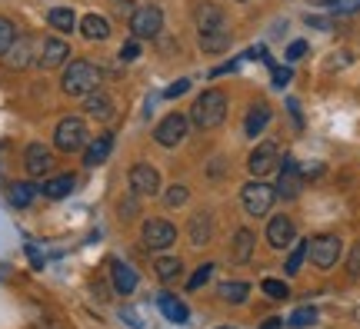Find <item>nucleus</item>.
Segmentation results:
<instances>
[{"label":"nucleus","instance_id":"f257e3e1","mask_svg":"<svg viewBox=\"0 0 360 329\" xmlns=\"http://www.w3.org/2000/svg\"><path fill=\"white\" fill-rule=\"evenodd\" d=\"M227 120V93L224 90H207L191 107V123L197 130H217Z\"/></svg>","mask_w":360,"mask_h":329},{"label":"nucleus","instance_id":"f03ea898","mask_svg":"<svg viewBox=\"0 0 360 329\" xmlns=\"http://www.w3.org/2000/svg\"><path fill=\"white\" fill-rule=\"evenodd\" d=\"M101 87V67L90 64V60H70L60 76V90L67 97H87Z\"/></svg>","mask_w":360,"mask_h":329},{"label":"nucleus","instance_id":"7ed1b4c3","mask_svg":"<svg viewBox=\"0 0 360 329\" xmlns=\"http://www.w3.org/2000/svg\"><path fill=\"white\" fill-rule=\"evenodd\" d=\"M53 147L60 153H77L87 147V123L80 116H64L53 130Z\"/></svg>","mask_w":360,"mask_h":329},{"label":"nucleus","instance_id":"20e7f679","mask_svg":"<svg viewBox=\"0 0 360 329\" xmlns=\"http://www.w3.org/2000/svg\"><path fill=\"white\" fill-rule=\"evenodd\" d=\"M340 250H344V243H340V236H334V233H321V236H314V240L307 243V256L317 269H330V266H337Z\"/></svg>","mask_w":360,"mask_h":329},{"label":"nucleus","instance_id":"39448f33","mask_svg":"<svg viewBox=\"0 0 360 329\" xmlns=\"http://www.w3.org/2000/svg\"><path fill=\"white\" fill-rule=\"evenodd\" d=\"M160 30H164V13H160L157 4L137 7V11L130 13V34L137 40H154Z\"/></svg>","mask_w":360,"mask_h":329},{"label":"nucleus","instance_id":"423d86ee","mask_svg":"<svg viewBox=\"0 0 360 329\" xmlns=\"http://www.w3.org/2000/svg\"><path fill=\"white\" fill-rule=\"evenodd\" d=\"M274 200H277V190L260 183V177L254 183H244V190H240V203H244V210L250 216H267Z\"/></svg>","mask_w":360,"mask_h":329},{"label":"nucleus","instance_id":"0eeeda50","mask_svg":"<svg viewBox=\"0 0 360 329\" xmlns=\"http://www.w3.org/2000/svg\"><path fill=\"white\" fill-rule=\"evenodd\" d=\"M127 180H130L134 196H157L160 193V173L150 163H134Z\"/></svg>","mask_w":360,"mask_h":329},{"label":"nucleus","instance_id":"6e6552de","mask_svg":"<svg viewBox=\"0 0 360 329\" xmlns=\"http://www.w3.org/2000/svg\"><path fill=\"white\" fill-rule=\"evenodd\" d=\"M187 116L184 114H167L160 123H157V130H154V140L160 143V147H177L180 140L187 137Z\"/></svg>","mask_w":360,"mask_h":329},{"label":"nucleus","instance_id":"1a4fd4ad","mask_svg":"<svg viewBox=\"0 0 360 329\" xmlns=\"http://www.w3.org/2000/svg\"><path fill=\"white\" fill-rule=\"evenodd\" d=\"M174 240H177L174 223H167V220H147L143 223V243L150 250H167V246H174Z\"/></svg>","mask_w":360,"mask_h":329},{"label":"nucleus","instance_id":"9d476101","mask_svg":"<svg viewBox=\"0 0 360 329\" xmlns=\"http://www.w3.org/2000/svg\"><path fill=\"white\" fill-rule=\"evenodd\" d=\"M297 240V227L290 216H274L267 223V243L274 246V250H287V246H294Z\"/></svg>","mask_w":360,"mask_h":329},{"label":"nucleus","instance_id":"9b49d317","mask_svg":"<svg viewBox=\"0 0 360 329\" xmlns=\"http://www.w3.org/2000/svg\"><path fill=\"white\" fill-rule=\"evenodd\" d=\"M67 57H70V47H67L60 37H47L40 43V53H37V67L44 70H57L60 64H67Z\"/></svg>","mask_w":360,"mask_h":329},{"label":"nucleus","instance_id":"f8f14e48","mask_svg":"<svg viewBox=\"0 0 360 329\" xmlns=\"http://www.w3.org/2000/svg\"><path fill=\"white\" fill-rule=\"evenodd\" d=\"M281 187H277V196L283 200H294L297 193H300V170H297V160L290 153H283L281 156V180H277Z\"/></svg>","mask_w":360,"mask_h":329},{"label":"nucleus","instance_id":"ddd939ff","mask_svg":"<svg viewBox=\"0 0 360 329\" xmlns=\"http://www.w3.org/2000/svg\"><path fill=\"white\" fill-rule=\"evenodd\" d=\"M277 160H281L277 143H260V147H254V150H250L247 166H250V173H254V177H264V173H270V170H274V163H277Z\"/></svg>","mask_w":360,"mask_h":329},{"label":"nucleus","instance_id":"4468645a","mask_svg":"<svg viewBox=\"0 0 360 329\" xmlns=\"http://www.w3.org/2000/svg\"><path fill=\"white\" fill-rule=\"evenodd\" d=\"M4 60H7V67L11 70H27V67L34 64V37H17L11 43V51L4 53Z\"/></svg>","mask_w":360,"mask_h":329},{"label":"nucleus","instance_id":"2eb2a0df","mask_svg":"<svg viewBox=\"0 0 360 329\" xmlns=\"http://www.w3.org/2000/svg\"><path fill=\"white\" fill-rule=\"evenodd\" d=\"M24 166H27V173H30V177H44V173H51V166H53L51 150H47L44 143H30V147L24 150Z\"/></svg>","mask_w":360,"mask_h":329},{"label":"nucleus","instance_id":"dca6fc26","mask_svg":"<svg viewBox=\"0 0 360 329\" xmlns=\"http://www.w3.org/2000/svg\"><path fill=\"white\" fill-rule=\"evenodd\" d=\"M110 276H114V290L120 296H130V293L137 290V269L124 260H110Z\"/></svg>","mask_w":360,"mask_h":329},{"label":"nucleus","instance_id":"f3484780","mask_svg":"<svg viewBox=\"0 0 360 329\" xmlns=\"http://www.w3.org/2000/svg\"><path fill=\"white\" fill-rule=\"evenodd\" d=\"M110 150H114V133H101L97 140H90V143H87V150H84V163H87V166L107 163Z\"/></svg>","mask_w":360,"mask_h":329},{"label":"nucleus","instance_id":"a211bd4d","mask_svg":"<svg viewBox=\"0 0 360 329\" xmlns=\"http://www.w3.org/2000/svg\"><path fill=\"white\" fill-rule=\"evenodd\" d=\"M74 187H77V177H74V173H60V177L40 183V193H44L47 200H64V196L74 193Z\"/></svg>","mask_w":360,"mask_h":329},{"label":"nucleus","instance_id":"6ab92c4d","mask_svg":"<svg viewBox=\"0 0 360 329\" xmlns=\"http://www.w3.org/2000/svg\"><path fill=\"white\" fill-rule=\"evenodd\" d=\"M270 107L267 103H254L250 110H247V120H244V133L247 137H257V133H264L267 130V123H270Z\"/></svg>","mask_w":360,"mask_h":329},{"label":"nucleus","instance_id":"aec40b11","mask_svg":"<svg viewBox=\"0 0 360 329\" xmlns=\"http://www.w3.org/2000/svg\"><path fill=\"white\" fill-rule=\"evenodd\" d=\"M84 110H87L90 116H97V120H110L114 116V100L107 97V93H101V90H94V93H87L84 97Z\"/></svg>","mask_w":360,"mask_h":329},{"label":"nucleus","instance_id":"412c9836","mask_svg":"<svg viewBox=\"0 0 360 329\" xmlns=\"http://www.w3.org/2000/svg\"><path fill=\"white\" fill-rule=\"evenodd\" d=\"M80 34L87 40H107L110 37V24H107L103 13H87V17L80 20Z\"/></svg>","mask_w":360,"mask_h":329},{"label":"nucleus","instance_id":"4be33fe9","mask_svg":"<svg viewBox=\"0 0 360 329\" xmlns=\"http://www.w3.org/2000/svg\"><path fill=\"white\" fill-rule=\"evenodd\" d=\"M197 27H200V34H207V30H220L224 27V11H220L217 4H200L197 7Z\"/></svg>","mask_w":360,"mask_h":329},{"label":"nucleus","instance_id":"5701e85b","mask_svg":"<svg viewBox=\"0 0 360 329\" xmlns=\"http://www.w3.org/2000/svg\"><path fill=\"white\" fill-rule=\"evenodd\" d=\"M254 246H257V233L254 229H237V236H233V260L237 263H250Z\"/></svg>","mask_w":360,"mask_h":329},{"label":"nucleus","instance_id":"b1692460","mask_svg":"<svg viewBox=\"0 0 360 329\" xmlns=\"http://www.w3.org/2000/svg\"><path fill=\"white\" fill-rule=\"evenodd\" d=\"M227 47H231V34H227V27L200 34V51L204 53H224Z\"/></svg>","mask_w":360,"mask_h":329},{"label":"nucleus","instance_id":"393cba45","mask_svg":"<svg viewBox=\"0 0 360 329\" xmlns=\"http://www.w3.org/2000/svg\"><path fill=\"white\" fill-rule=\"evenodd\" d=\"M160 313H164V316L170 319V323H177V326H184V323H187V306L180 303L177 296H170V293H164V296H160Z\"/></svg>","mask_w":360,"mask_h":329},{"label":"nucleus","instance_id":"a878e982","mask_svg":"<svg viewBox=\"0 0 360 329\" xmlns=\"http://www.w3.org/2000/svg\"><path fill=\"white\" fill-rule=\"evenodd\" d=\"M210 236H214V220H210L207 213H197L191 220V243L193 246H204Z\"/></svg>","mask_w":360,"mask_h":329},{"label":"nucleus","instance_id":"bb28decb","mask_svg":"<svg viewBox=\"0 0 360 329\" xmlns=\"http://www.w3.org/2000/svg\"><path fill=\"white\" fill-rule=\"evenodd\" d=\"M47 24H51L53 30H60V34H70V30L77 27V17H74L70 7H53V11L47 13Z\"/></svg>","mask_w":360,"mask_h":329},{"label":"nucleus","instance_id":"cd10ccee","mask_svg":"<svg viewBox=\"0 0 360 329\" xmlns=\"http://www.w3.org/2000/svg\"><path fill=\"white\" fill-rule=\"evenodd\" d=\"M40 193L37 183H30V180H24V183H13V190H11V203L17 206V210H24V206H30L34 203V196Z\"/></svg>","mask_w":360,"mask_h":329},{"label":"nucleus","instance_id":"c85d7f7f","mask_svg":"<svg viewBox=\"0 0 360 329\" xmlns=\"http://www.w3.org/2000/svg\"><path fill=\"white\" fill-rule=\"evenodd\" d=\"M154 269H157V276L164 279V283H170V279H177V276H180L184 263H180L177 256H160V260L154 263Z\"/></svg>","mask_w":360,"mask_h":329},{"label":"nucleus","instance_id":"c756f323","mask_svg":"<svg viewBox=\"0 0 360 329\" xmlns=\"http://www.w3.org/2000/svg\"><path fill=\"white\" fill-rule=\"evenodd\" d=\"M247 290H250V286H247V283H240V279L224 283V286H220V300H224V303H244Z\"/></svg>","mask_w":360,"mask_h":329},{"label":"nucleus","instance_id":"7c9ffc66","mask_svg":"<svg viewBox=\"0 0 360 329\" xmlns=\"http://www.w3.org/2000/svg\"><path fill=\"white\" fill-rule=\"evenodd\" d=\"M287 323H290L294 329L314 326V323H317V309H314V306H300V309H297V313H294L290 319H287Z\"/></svg>","mask_w":360,"mask_h":329},{"label":"nucleus","instance_id":"2f4dec72","mask_svg":"<svg viewBox=\"0 0 360 329\" xmlns=\"http://www.w3.org/2000/svg\"><path fill=\"white\" fill-rule=\"evenodd\" d=\"M17 40V27H13V20H7V17H0V57L11 51V43Z\"/></svg>","mask_w":360,"mask_h":329},{"label":"nucleus","instance_id":"473e14b6","mask_svg":"<svg viewBox=\"0 0 360 329\" xmlns=\"http://www.w3.org/2000/svg\"><path fill=\"white\" fill-rule=\"evenodd\" d=\"M304 260H307V243H297L294 253L287 256V273L297 276V273H300V266H304Z\"/></svg>","mask_w":360,"mask_h":329},{"label":"nucleus","instance_id":"72a5a7b5","mask_svg":"<svg viewBox=\"0 0 360 329\" xmlns=\"http://www.w3.org/2000/svg\"><path fill=\"white\" fill-rule=\"evenodd\" d=\"M264 293H267L270 300H287L290 296L287 283H281V279H264Z\"/></svg>","mask_w":360,"mask_h":329},{"label":"nucleus","instance_id":"f704fd0d","mask_svg":"<svg viewBox=\"0 0 360 329\" xmlns=\"http://www.w3.org/2000/svg\"><path fill=\"white\" fill-rule=\"evenodd\" d=\"M210 276H214V263H204L191 279H187V290H200V286H204Z\"/></svg>","mask_w":360,"mask_h":329},{"label":"nucleus","instance_id":"c9c22d12","mask_svg":"<svg viewBox=\"0 0 360 329\" xmlns=\"http://www.w3.org/2000/svg\"><path fill=\"white\" fill-rule=\"evenodd\" d=\"M187 196H191V193H187V187H184V183H174V187L167 190V206H184V203H187Z\"/></svg>","mask_w":360,"mask_h":329},{"label":"nucleus","instance_id":"e433bc0d","mask_svg":"<svg viewBox=\"0 0 360 329\" xmlns=\"http://www.w3.org/2000/svg\"><path fill=\"white\" fill-rule=\"evenodd\" d=\"M141 57V40L134 37V40H127L124 47H120V60H137Z\"/></svg>","mask_w":360,"mask_h":329},{"label":"nucleus","instance_id":"4c0bfd02","mask_svg":"<svg viewBox=\"0 0 360 329\" xmlns=\"http://www.w3.org/2000/svg\"><path fill=\"white\" fill-rule=\"evenodd\" d=\"M270 74H274V87H287V83H290V76H294L290 74V67H277V64L270 67Z\"/></svg>","mask_w":360,"mask_h":329},{"label":"nucleus","instance_id":"58836bf2","mask_svg":"<svg viewBox=\"0 0 360 329\" xmlns=\"http://www.w3.org/2000/svg\"><path fill=\"white\" fill-rule=\"evenodd\" d=\"M187 90H191V80H177V83H170V87L164 90V97H167V100H177V97H184Z\"/></svg>","mask_w":360,"mask_h":329},{"label":"nucleus","instance_id":"ea45409f","mask_svg":"<svg viewBox=\"0 0 360 329\" xmlns=\"http://www.w3.org/2000/svg\"><path fill=\"white\" fill-rule=\"evenodd\" d=\"M304 53H307V43H304V40H294V43L287 47V60H300Z\"/></svg>","mask_w":360,"mask_h":329},{"label":"nucleus","instance_id":"a19ab883","mask_svg":"<svg viewBox=\"0 0 360 329\" xmlns=\"http://www.w3.org/2000/svg\"><path fill=\"white\" fill-rule=\"evenodd\" d=\"M350 273H354V276L360 273V243L354 246V250H350Z\"/></svg>","mask_w":360,"mask_h":329},{"label":"nucleus","instance_id":"79ce46f5","mask_svg":"<svg viewBox=\"0 0 360 329\" xmlns=\"http://www.w3.org/2000/svg\"><path fill=\"white\" fill-rule=\"evenodd\" d=\"M134 11H137V7H134V0H117V13H120V17H130Z\"/></svg>","mask_w":360,"mask_h":329},{"label":"nucleus","instance_id":"37998d69","mask_svg":"<svg viewBox=\"0 0 360 329\" xmlns=\"http://www.w3.org/2000/svg\"><path fill=\"white\" fill-rule=\"evenodd\" d=\"M237 67H240V64H224V67H217V70H214V76H224V74H233V70H237Z\"/></svg>","mask_w":360,"mask_h":329},{"label":"nucleus","instance_id":"c03bdc74","mask_svg":"<svg viewBox=\"0 0 360 329\" xmlns=\"http://www.w3.org/2000/svg\"><path fill=\"white\" fill-rule=\"evenodd\" d=\"M120 316L127 319V323H134V326H141V316H137V313H134V309H124V313H120Z\"/></svg>","mask_w":360,"mask_h":329},{"label":"nucleus","instance_id":"a18cd8bd","mask_svg":"<svg viewBox=\"0 0 360 329\" xmlns=\"http://www.w3.org/2000/svg\"><path fill=\"white\" fill-rule=\"evenodd\" d=\"M120 216H134V200H127V203H120Z\"/></svg>","mask_w":360,"mask_h":329},{"label":"nucleus","instance_id":"49530a36","mask_svg":"<svg viewBox=\"0 0 360 329\" xmlns=\"http://www.w3.org/2000/svg\"><path fill=\"white\" fill-rule=\"evenodd\" d=\"M260 329H281V319H264V326Z\"/></svg>","mask_w":360,"mask_h":329},{"label":"nucleus","instance_id":"de8ad7c7","mask_svg":"<svg viewBox=\"0 0 360 329\" xmlns=\"http://www.w3.org/2000/svg\"><path fill=\"white\" fill-rule=\"evenodd\" d=\"M224 329H231V326H224Z\"/></svg>","mask_w":360,"mask_h":329},{"label":"nucleus","instance_id":"09e8293b","mask_svg":"<svg viewBox=\"0 0 360 329\" xmlns=\"http://www.w3.org/2000/svg\"><path fill=\"white\" fill-rule=\"evenodd\" d=\"M240 4H244V0H240Z\"/></svg>","mask_w":360,"mask_h":329}]
</instances>
